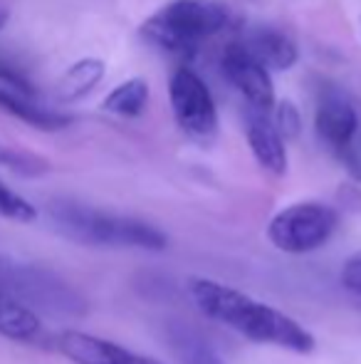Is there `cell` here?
<instances>
[{
    "instance_id": "20",
    "label": "cell",
    "mask_w": 361,
    "mask_h": 364,
    "mask_svg": "<svg viewBox=\"0 0 361 364\" xmlns=\"http://www.w3.org/2000/svg\"><path fill=\"white\" fill-rule=\"evenodd\" d=\"M342 285L352 292L354 297L361 300V250H357V253H354L352 258H347V263H344Z\"/></svg>"
},
{
    "instance_id": "21",
    "label": "cell",
    "mask_w": 361,
    "mask_h": 364,
    "mask_svg": "<svg viewBox=\"0 0 361 364\" xmlns=\"http://www.w3.org/2000/svg\"><path fill=\"white\" fill-rule=\"evenodd\" d=\"M8 18H10V15H8V10H5L3 5H0V30L5 28V23H8Z\"/></svg>"
},
{
    "instance_id": "8",
    "label": "cell",
    "mask_w": 361,
    "mask_h": 364,
    "mask_svg": "<svg viewBox=\"0 0 361 364\" xmlns=\"http://www.w3.org/2000/svg\"><path fill=\"white\" fill-rule=\"evenodd\" d=\"M57 350L74 364H159L151 357L136 355L116 342L77 330L62 332L57 337Z\"/></svg>"
},
{
    "instance_id": "2",
    "label": "cell",
    "mask_w": 361,
    "mask_h": 364,
    "mask_svg": "<svg viewBox=\"0 0 361 364\" xmlns=\"http://www.w3.org/2000/svg\"><path fill=\"white\" fill-rule=\"evenodd\" d=\"M52 223L60 233L84 245H106V248H141L164 250L166 235L156 225L139 218L116 216L77 201H55L50 206Z\"/></svg>"
},
{
    "instance_id": "17",
    "label": "cell",
    "mask_w": 361,
    "mask_h": 364,
    "mask_svg": "<svg viewBox=\"0 0 361 364\" xmlns=\"http://www.w3.org/2000/svg\"><path fill=\"white\" fill-rule=\"evenodd\" d=\"M0 218L18 220V223H33L38 218V208L28 198H23L18 191H13V188L0 181Z\"/></svg>"
},
{
    "instance_id": "10",
    "label": "cell",
    "mask_w": 361,
    "mask_h": 364,
    "mask_svg": "<svg viewBox=\"0 0 361 364\" xmlns=\"http://www.w3.org/2000/svg\"><path fill=\"white\" fill-rule=\"evenodd\" d=\"M245 50L262 65V68L270 73H284V70H292L299 60V50L294 45V40L289 35H284L282 30L270 28V25H260V28H252L250 33L243 40Z\"/></svg>"
},
{
    "instance_id": "13",
    "label": "cell",
    "mask_w": 361,
    "mask_h": 364,
    "mask_svg": "<svg viewBox=\"0 0 361 364\" xmlns=\"http://www.w3.org/2000/svg\"><path fill=\"white\" fill-rule=\"evenodd\" d=\"M101 77H104V63L96 58H84L60 77L55 95L60 102H77L99 85Z\"/></svg>"
},
{
    "instance_id": "1",
    "label": "cell",
    "mask_w": 361,
    "mask_h": 364,
    "mask_svg": "<svg viewBox=\"0 0 361 364\" xmlns=\"http://www.w3.org/2000/svg\"><path fill=\"white\" fill-rule=\"evenodd\" d=\"M188 292L203 315L231 327L238 335L248 337L257 345H274L297 352V355H309L317 345L312 332L299 325L294 317L284 315V312L274 310L231 285H223L211 278H191Z\"/></svg>"
},
{
    "instance_id": "18",
    "label": "cell",
    "mask_w": 361,
    "mask_h": 364,
    "mask_svg": "<svg viewBox=\"0 0 361 364\" xmlns=\"http://www.w3.org/2000/svg\"><path fill=\"white\" fill-rule=\"evenodd\" d=\"M0 166H8V168H13V171L35 176V173H43L45 168H48V164L30 151H20V149L0 144Z\"/></svg>"
},
{
    "instance_id": "6",
    "label": "cell",
    "mask_w": 361,
    "mask_h": 364,
    "mask_svg": "<svg viewBox=\"0 0 361 364\" xmlns=\"http://www.w3.org/2000/svg\"><path fill=\"white\" fill-rule=\"evenodd\" d=\"M221 70L255 112H270L274 105V82L270 73L252 58L243 43H231L223 50Z\"/></svg>"
},
{
    "instance_id": "11",
    "label": "cell",
    "mask_w": 361,
    "mask_h": 364,
    "mask_svg": "<svg viewBox=\"0 0 361 364\" xmlns=\"http://www.w3.org/2000/svg\"><path fill=\"white\" fill-rule=\"evenodd\" d=\"M0 109L8 112L15 119L25 122L28 127H35V129L43 132H60L72 124V117L60 114V112H52L48 107H40L33 97L18 95L13 90H5V87H0Z\"/></svg>"
},
{
    "instance_id": "14",
    "label": "cell",
    "mask_w": 361,
    "mask_h": 364,
    "mask_svg": "<svg viewBox=\"0 0 361 364\" xmlns=\"http://www.w3.org/2000/svg\"><path fill=\"white\" fill-rule=\"evenodd\" d=\"M149 105V85L141 77H131V80L116 85L114 90L106 95V100L101 102L106 112L116 117H126V119H134L141 117Z\"/></svg>"
},
{
    "instance_id": "3",
    "label": "cell",
    "mask_w": 361,
    "mask_h": 364,
    "mask_svg": "<svg viewBox=\"0 0 361 364\" xmlns=\"http://www.w3.org/2000/svg\"><path fill=\"white\" fill-rule=\"evenodd\" d=\"M228 8L216 0H171L141 23L139 35L169 55H193L228 25Z\"/></svg>"
},
{
    "instance_id": "19",
    "label": "cell",
    "mask_w": 361,
    "mask_h": 364,
    "mask_svg": "<svg viewBox=\"0 0 361 364\" xmlns=\"http://www.w3.org/2000/svg\"><path fill=\"white\" fill-rule=\"evenodd\" d=\"M274 127H277L279 136L282 139H294L299 134V127H302V119H299L297 107L292 105L289 100L279 102L277 105V114H274Z\"/></svg>"
},
{
    "instance_id": "12",
    "label": "cell",
    "mask_w": 361,
    "mask_h": 364,
    "mask_svg": "<svg viewBox=\"0 0 361 364\" xmlns=\"http://www.w3.org/2000/svg\"><path fill=\"white\" fill-rule=\"evenodd\" d=\"M40 335V317L25 302L0 288V337L13 342H30Z\"/></svg>"
},
{
    "instance_id": "7",
    "label": "cell",
    "mask_w": 361,
    "mask_h": 364,
    "mask_svg": "<svg viewBox=\"0 0 361 364\" xmlns=\"http://www.w3.org/2000/svg\"><path fill=\"white\" fill-rule=\"evenodd\" d=\"M314 129L334 154H344L354 149V136L359 132V114L349 97L339 87L324 85L317 97V112H314Z\"/></svg>"
},
{
    "instance_id": "15",
    "label": "cell",
    "mask_w": 361,
    "mask_h": 364,
    "mask_svg": "<svg viewBox=\"0 0 361 364\" xmlns=\"http://www.w3.org/2000/svg\"><path fill=\"white\" fill-rule=\"evenodd\" d=\"M171 347L181 364H226L203 337H198L191 330H183V327H176L171 332Z\"/></svg>"
},
{
    "instance_id": "5",
    "label": "cell",
    "mask_w": 361,
    "mask_h": 364,
    "mask_svg": "<svg viewBox=\"0 0 361 364\" xmlns=\"http://www.w3.org/2000/svg\"><path fill=\"white\" fill-rule=\"evenodd\" d=\"M169 100L176 124L198 144H208L218 134V109L208 85L191 68H179L171 77Z\"/></svg>"
},
{
    "instance_id": "4",
    "label": "cell",
    "mask_w": 361,
    "mask_h": 364,
    "mask_svg": "<svg viewBox=\"0 0 361 364\" xmlns=\"http://www.w3.org/2000/svg\"><path fill=\"white\" fill-rule=\"evenodd\" d=\"M337 225L339 216L332 206L319 201H299L282 208L270 220L267 238L282 253L302 255L327 245Z\"/></svg>"
},
{
    "instance_id": "16",
    "label": "cell",
    "mask_w": 361,
    "mask_h": 364,
    "mask_svg": "<svg viewBox=\"0 0 361 364\" xmlns=\"http://www.w3.org/2000/svg\"><path fill=\"white\" fill-rule=\"evenodd\" d=\"M0 82L5 85V90H13V92H18V95L33 97V100H35V95H38V87H35L28 70L15 58H10L8 53H3V50H0Z\"/></svg>"
},
{
    "instance_id": "9",
    "label": "cell",
    "mask_w": 361,
    "mask_h": 364,
    "mask_svg": "<svg viewBox=\"0 0 361 364\" xmlns=\"http://www.w3.org/2000/svg\"><path fill=\"white\" fill-rule=\"evenodd\" d=\"M245 132L248 144H250V151L257 159V164L265 171H270L272 176H284V171H287V151H284V139L279 136L272 117L267 112L248 109Z\"/></svg>"
}]
</instances>
